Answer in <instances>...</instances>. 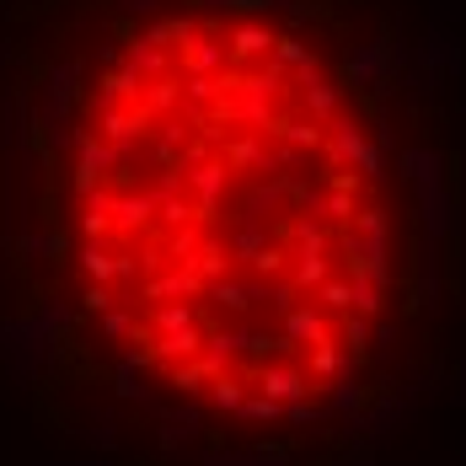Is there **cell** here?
<instances>
[{
    "label": "cell",
    "instance_id": "6da1fadb",
    "mask_svg": "<svg viewBox=\"0 0 466 466\" xmlns=\"http://www.w3.org/2000/svg\"><path fill=\"white\" fill-rule=\"evenodd\" d=\"M391 231L360 96L274 16H156L81 102V306L129 370L209 419H317L365 375L391 322Z\"/></svg>",
    "mask_w": 466,
    "mask_h": 466
}]
</instances>
